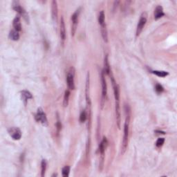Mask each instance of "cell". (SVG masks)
<instances>
[{"label": "cell", "instance_id": "17", "mask_svg": "<svg viewBox=\"0 0 177 177\" xmlns=\"http://www.w3.org/2000/svg\"><path fill=\"white\" fill-rule=\"evenodd\" d=\"M9 37L12 40L18 41L19 40V39H20V33H19L18 31L13 29V30H12L10 32Z\"/></svg>", "mask_w": 177, "mask_h": 177}, {"label": "cell", "instance_id": "9", "mask_svg": "<svg viewBox=\"0 0 177 177\" xmlns=\"http://www.w3.org/2000/svg\"><path fill=\"white\" fill-rule=\"evenodd\" d=\"M71 71L68 72L67 75H66V82H67L68 88L71 90L75 89V83H74V75L75 72L74 70L71 71V68H70Z\"/></svg>", "mask_w": 177, "mask_h": 177}, {"label": "cell", "instance_id": "5", "mask_svg": "<svg viewBox=\"0 0 177 177\" xmlns=\"http://www.w3.org/2000/svg\"><path fill=\"white\" fill-rule=\"evenodd\" d=\"M147 15L146 14V13H142L141 16H140V20H139L138 25H137V28H136V36L140 35V33L142 32V29H143L144 26L146 24V22H147Z\"/></svg>", "mask_w": 177, "mask_h": 177}, {"label": "cell", "instance_id": "19", "mask_svg": "<svg viewBox=\"0 0 177 177\" xmlns=\"http://www.w3.org/2000/svg\"><path fill=\"white\" fill-rule=\"evenodd\" d=\"M46 165H47V164H46V160L43 159L42 161V163H41V176L44 177L45 176Z\"/></svg>", "mask_w": 177, "mask_h": 177}, {"label": "cell", "instance_id": "25", "mask_svg": "<svg viewBox=\"0 0 177 177\" xmlns=\"http://www.w3.org/2000/svg\"><path fill=\"white\" fill-rule=\"evenodd\" d=\"M165 142V138H159L157 140H156V145L157 147H161L163 144H164Z\"/></svg>", "mask_w": 177, "mask_h": 177}, {"label": "cell", "instance_id": "6", "mask_svg": "<svg viewBox=\"0 0 177 177\" xmlns=\"http://www.w3.org/2000/svg\"><path fill=\"white\" fill-rule=\"evenodd\" d=\"M100 80H101V85H102V104L103 105V102L105 99L106 94H107V85H106V82L105 78H104V71L101 72L100 74Z\"/></svg>", "mask_w": 177, "mask_h": 177}, {"label": "cell", "instance_id": "2", "mask_svg": "<svg viewBox=\"0 0 177 177\" xmlns=\"http://www.w3.org/2000/svg\"><path fill=\"white\" fill-rule=\"evenodd\" d=\"M80 13V9L77 10L71 16V21H72V25H71V35L74 36L75 32H76L77 27H78V18L79 15Z\"/></svg>", "mask_w": 177, "mask_h": 177}, {"label": "cell", "instance_id": "4", "mask_svg": "<svg viewBox=\"0 0 177 177\" xmlns=\"http://www.w3.org/2000/svg\"><path fill=\"white\" fill-rule=\"evenodd\" d=\"M13 8L15 11L18 12L19 14L22 15V17L24 18V20L27 22V23H28V21H29L28 15L26 13V12L25 11V10L24 9V8H22L21 6H20L18 1H13Z\"/></svg>", "mask_w": 177, "mask_h": 177}, {"label": "cell", "instance_id": "7", "mask_svg": "<svg viewBox=\"0 0 177 177\" xmlns=\"http://www.w3.org/2000/svg\"><path fill=\"white\" fill-rule=\"evenodd\" d=\"M8 134L13 138V140H18L22 138V132L18 127H13L8 129Z\"/></svg>", "mask_w": 177, "mask_h": 177}, {"label": "cell", "instance_id": "14", "mask_svg": "<svg viewBox=\"0 0 177 177\" xmlns=\"http://www.w3.org/2000/svg\"><path fill=\"white\" fill-rule=\"evenodd\" d=\"M13 27H14L15 30L18 31V32L21 31H22V24H21V22H20V18L19 15L15 17V18L14 19L13 22Z\"/></svg>", "mask_w": 177, "mask_h": 177}, {"label": "cell", "instance_id": "20", "mask_svg": "<svg viewBox=\"0 0 177 177\" xmlns=\"http://www.w3.org/2000/svg\"><path fill=\"white\" fill-rule=\"evenodd\" d=\"M98 23L100 25H102L105 23V16H104V11H101L98 15Z\"/></svg>", "mask_w": 177, "mask_h": 177}, {"label": "cell", "instance_id": "26", "mask_svg": "<svg viewBox=\"0 0 177 177\" xmlns=\"http://www.w3.org/2000/svg\"><path fill=\"white\" fill-rule=\"evenodd\" d=\"M155 90L156 92L158 93V94H161L163 91H164V89H163V86L159 85V84H157L155 87Z\"/></svg>", "mask_w": 177, "mask_h": 177}, {"label": "cell", "instance_id": "1", "mask_svg": "<svg viewBox=\"0 0 177 177\" xmlns=\"http://www.w3.org/2000/svg\"><path fill=\"white\" fill-rule=\"evenodd\" d=\"M125 111L126 118H125V122L124 125V134H123V142H122L121 147V154H123L127 148L128 140H129V131H130V118H131V109L128 104H125Z\"/></svg>", "mask_w": 177, "mask_h": 177}, {"label": "cell", "instance_id": "11", "mask_svg": "<svg viewBox=\"0 0 177 177\" xmlns=\"http://www.w3.org/2000/svg\"><path fill=\"white\" fill-rule=\"evenodd\" d=\"M116 122L118 128H121V109H120V102H116Z\"/></svg>", "mask_w": 177, "mask_h": 177}, {"label": "cell", "instance_id": "18", "mask_svg": "<svg viewBox=\"0 0 177 177\" xmlns=\"http://www.w3.org/2000/svg\"><path fill=\"white\" fill-rule=\"evenodd\" d=\"M104 73L106 74L109 75L111 72V69H110V66L109 64V61H108V56L107 55H106V56L104 57Z\"/></svg>", "mask_w": 177, "mask_h": 177}, {"label": "cell", "instance_id": "8", "mask_svg": "<svg viewBox=\"0 0 177 177\" xmlns=\"http://www.w3.org/2000/svg\"><path fill=\"white\" fill-rule=\"evenodd\" d=\"M107 145V140H106V138L105 137L103 138V140L100 142L99 145V151H100V154L101 156V164L100 165L101 168H102L103 165V162H104V152H105V148L106 146Z\"/></svg>", "mask_w": 177, "mask_h": 177}, {"label": "cell", "instance_id": "21", "mask_svg": "<svg viewBox=\"0 0 177 177\" xmlns=\"http://www.w3.org/2000/svg\"><path fill=\"white\" fill-rule=\"evenodd\" d=\"M69 96H70V92L68 90H66L64 93V101H63V104L64 106H67L68 104V100H69Z\"/></svg>", "mask_w": 177, "mask_h": 177}, {"label": "cell", "instance_id": "23", "mask_svg": "<svg viewBox=\"0 0 177 177\" xmlns=\"http://www.w3.org/2000/svg\"><path fill=\"white\" fill-rule=\"evenodd\" d=\"M88 118V116H87V112L86 110H83L80 113V123H85L86 120Z\"/></svg>", "mask_w": 177, "mask_h": 177}, {"label": "cell", "instance_id": "22", "mask_svg": "<svg viewBox=\"0 0 177 177\" xmlns=\"http://www.w3.org/2000/svg\"><path fill=\"white\" fill-rule=\"evenodd\" d=\"M152 73L159 77H161V78H164V77H166L167 75H169L168 72L164 71H153Z\"/></svg>", "mask_w": 177, "mask_h": 177}, {"label": "cell", "instance_id": "16", "mask_svg": "<svg viewBox=\"0 0 177 177\" xmlns=\"http://www.w3.org/2000/svg\"><path fill=\"white\" fill-rule=\"evenodd\" d=\"M101 27V33H102V38L105 42H108V35H107V29H106V23L100 25Z\"/></svg>", "mask_w": 177, "mask_h": 177}, {"label": "cell", "instance_id": "13", "mask_svg": "<svg viewBox=\"0 0 177 177\" xmlns=\"http://www.w3.org/2000/svg\"><path fill=\"white\" fill-rule=\"evenodd\" d=\"M60 37L62 40L64 41L66 39V28H65V23L63 17H62L60 20Z\"/></svg>", "mask_w": 177, "mask_h": 177}, {"label": "cell", "instance_id": "15", "mask_svg": "<svg viewBox=\"0 0 177 177\" xmlns=\"http://www.w3.org/2000/svg\"><path fill=\"white\" fill-rule=\"evenodd\" d=\"M22 94V100H23V101L24 102V104H26L27 100H28V99H31L33 98V96L32 94H31V92H29L27 90H23L21 92Z\"/></svg>", "mask_w": 177, "mask_h": 177}, {"label": "cell", "instance_id": "27", "mask_svg": "<svg viewBox=\"0 0 177 177\" xmlns=\"http://www.w3.org/2000/svg\"><path fill=\"white\" fill-rule=\"evenodd\" d=\"M56 127H57V130H58V132H60V131L62 129V124L61 122L60 121L59 118H58V121H57L56 123Z\"/></svg>", "mask_w": 177, "mask_h": 177}, {"label": "cell", "instance_id": "12", "mask_svg": "<svg viewBox=\"0 0 177 177\" xmlns=\"http://www.w3.org/2000/svg\"><path fill=\"white\" fill-rule=\"evenodd\" d=\"M165 13L163 12V7L161 6H156L155 11H154V19L155 20H159V19L161 18L163 16H164Z\"/></svg>", "mask_w": 177, "mask_h": 177}, {"label": "cell", "instance_id": "10", "mask_svg": "<svg viewBox=\"0 0 177 177\" xmlns=\"http://www.w3.org/2000/svg\"><path fill=\"white\" fill-rule=\"evenodd\" d=\"M51 11H52V18L54 21H57L58 14V3L56 1L53 0L51 4Z\"/></svg>", "mask_w": 177, "mask_h": 177}, {"label": "cell", "instance_id": "24", "mask_svg": "<svg viewBox=\"0 0 177 177\" xmlns=\"http://www.w3.org/2000/svg\"><path fill=\"white\" fill-rule=\"evenodd\" d=\"M62 172L63 176L68 177L70 172V167L68 165L64 167V168H62Z\"/></svg>", "mask_w": 177, "mask_h": 177}, {"label": "cell", "instance_id": "3", "mask_svg": "<svg viewBox=\"0 0 177 177\" xmlns=\"http://www.w3.org/2000/svg\"><path fill=\"white\" fill-rule=\"evenodd\" d=\"M35 118L36 121L37 122H40L43 125H47L48 121L46 116V113L44 112V111H43V109L41 107L37 109V113H36Z\"/></svg>", "mask_w": 177, "mask_h": 177}]
</instances>
